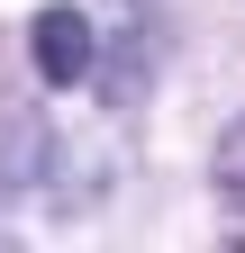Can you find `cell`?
<instances>
[{"label":"cell","instance_id":"obj_2","mask_svg":"<svg viewBox=\"0 0 245 253\" xmlns=\"http://www.w3.org/2000/svg\"><path fill=\"white\" fill-rule=\"evenodd\" d=\"M209 181H218V199L245 217V109L218 126V154H209Z\"/></svg>","mask_w":245,"mask_h":253},{"label":"cell","instance_id":"obj_1","mask_svg":"<svg viewBox=\"0 0 245 253\" xmlns=\"http://www.w3.org/2000/svg\"><path fill=\"white\" fill-rule=\"evenodd\" d=\"M27 63H37L46 90H73L100 73V27H91L82 0H46L37 18H27Z\"/></svg>","mask_w":245,"mask_h":253}]
</instances>
